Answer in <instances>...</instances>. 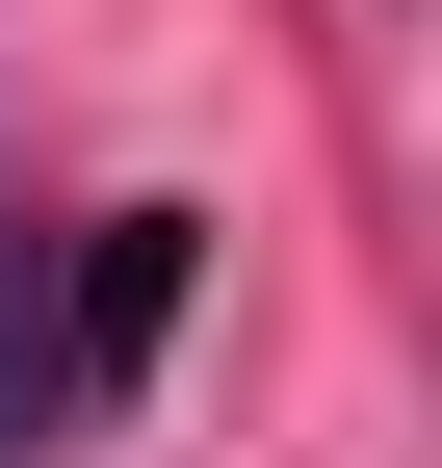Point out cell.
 <instances>
[{
  "instance_id": "obj_1",
  "label": "cell",
  "mask_w": 442,
  "mask_h": 468,
  "mask_svg": "<svg viewBox=\"0 0 442 468\" xmlns=\"http://www.w3.org/2000/svg\"><path fill=\"white\" fill-rule=\"evenodd\" d=\"M131 390H104V338H79V234H26L0 208V468H52V442H104Z\"/></svg>"
}]
</instances>
